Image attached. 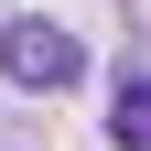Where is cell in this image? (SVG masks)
<instances>
[{"mask_svg":"<svg viewBox=\"0 0 151 151\" xmlns=\"http://www.w3.org/2000/svg\"><path fill=\"white\" fill-rule=\"evenodd\" d=\"M0 65H11V86L54 97V86H76V76H86V43H76L65 22H0Z\"/></svg>","mask_w":151,"mask_h":151,"instance_id":"1","label":"cell"},{"mask_svg":"<svg viewBox=\"0 0 151 151\" xmlns=\"http://www.w3.org/2000/svg\"><path fill=\"white\" fill-rule=\"evenodd\" d=\"M108 140H119V151H151V76H129V86H119V108H108Z\"/></svg>","mask_w":151,"mask_h":151,"instance_id":"2","label":"cell"}]
</instances>
